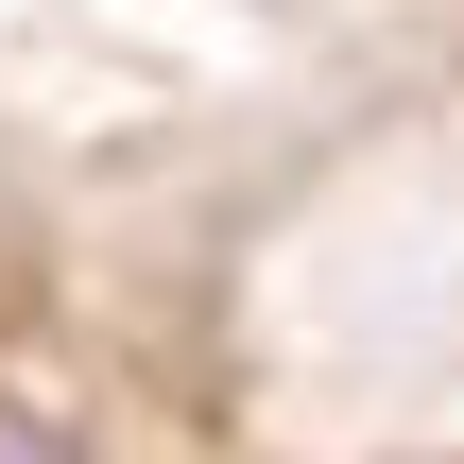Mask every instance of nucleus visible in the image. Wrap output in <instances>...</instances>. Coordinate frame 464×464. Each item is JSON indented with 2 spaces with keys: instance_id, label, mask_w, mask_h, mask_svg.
<instances>
[{
  "instance_id": "obj_1",
  "label": "nucleus",
  "mask_w": 464,
  "mask_h": 464,
  "mask_svg": "<svg viewBox=\"0 0 464 464\" xmlns=\"http://www.w3.org/2000/svg\"><path fill=\"white\" fill-rule=\"evenodd\" d=\"M0 464H69V448H52V430H34V413H0Z\"/></svg>"
}]
</instances>
